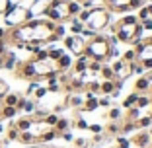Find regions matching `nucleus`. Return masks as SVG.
Segmentation results:
<instances>
[{"label": "nucleus", "instance_id": "nucleus-1", "mask_svg": "<svg viewBox=\"0 0 152 148\" xmlns=\"http://www.w3.org/2000/svg\"><path fill=\"white\" fill-rule=\"evenodd\" d=\"M111 33L119 39V43H127V45H137L142 39V26H140L137 16H123L117 23H109Z\"/></svg>", "mask_w": 152, "mask_h": 148}, {"label": "nucleus", "instance_id": "nucleus-2", "mask_svg": "<svg viewBox=\"0 0 152 148\" xmlns=\"http://www.w3.org/2000/svg\"><path fill=\"white\" fill-rule=\"evenodd\" d=\"M109 51H111V45H109L107 35H94L92 39L86 41V49L84 55L90 57L92 61H99V63H105L109 61Z\"/></svg>", "mask_w": 152, "mask_h": 148}, {"label": "nucleus", "instance_id": "nucleus-3", "mask_svg": "<svg viewBox=\"0 0 152 148\" xmlns=\"http://www.w3.org/2000/svg\"><path fill=\"white\" fill-rule=\"evenodd\" d=\"M109 23H111V12H109L105 6H102V8H90L88 10V18L84 20V27H88V29H92V31L99 33L103 31V29H107Z\"/></svg>", "mask_w": 152, "mask_h": 148}, {"label": "nucleus", "instance_id": "nucleus-4", "mask_svg": "<svg viewBox=\"0 0 152 148\" xmlns=\"http://www.w3.org/2000/svg\"><path fill=\"white\" fill-rule=\"evenodd\" d=\"M43 18L51 20L55 23H64L72 18L70 16V0H49Z\"/></svg>", "mask_w": 152, "mask_h": 148}, {"label": "nucleus", "instance_id": "nucleus-5", "mask_svg": "<svg viewBox=\"0 0 152 148\" xmlns=\"http://www.w3.org/2000/svg\"><path fill=\"white\" fill-rule=\"evenodd\" d=\"M2 18H4L6 27L10 29V27H18V26H22V23L33 20V16H31V12L27 8H23V6H10V10Z\"/></svg>", "mask_w": 152, "mask_h": 148}, {"label": "nucleus", "instance_id": "nucleus-6", "mask_svg": "<svg viewBox=\"0 0 152 148\" xmlns=\"http://www.w3.org/2000/svg\"><path fill=\"white\" fill-rule=\"evenodd\" d=\"M64 41V47H66L68 51H70L72 55H76V57H80V55H84V49H86V41L82 39L80 35H64L63 37Z\"/></svg>", "mask_w": 152, "mask_h": 148}, {"label": "nucleus", "instance_id": "nucleus-7", "mask_svg": "<svg viewBox=\"0 0 152 148\" xmlns=\"http://www.w3.org/2000/svg\"><path fill=\"white\" fill-rule=\"evenodd\" d=\"M133 144H134V146H139V148H146L148 144H150V133L144 131V129H140L139 135L133 136Z\"/></svg>", "mask_w": 152, "mask_h": 148}, {"label": "nucleus", "instance_id": "nucleus-8", "mask_svg": "<svg viewBox=\"0 0 152 148\" xmlns=\"http://www.w3.org/2000/svg\"><path fill=\"white\" fill-rule=\"evenodd\" d=\"M90 61H92L90 57H86V55H80V57L76 58V63L72 64V70H74V74H82V72H86V70H88Z\"/></svg>", "mask_w": 152, "mask_h": 148}, {"label": "nucleus", "instance_id": "nucleus-9", "mask_svg": "<svg viewBox=\"0 0 152 148\" xmlns=\"http://www.w3.org/2000/svg\"><path fill=\"white\" fill-rule=\"evenodd\" d=\"M72 64H74V61H72L70 53H64L63 57L57 61V68H58V72H68V70L72 68Z\"/></svg>", "mask_w": 152, "mask_h": 148}, {"label": "nucleus", "instance_id": "nucleus-10", "mask_svg": "<svg viewBox=\"0 0 152 148\" xmlns=\"http://www.w3.org/2000/svg\"><path fill=\"white\" fill-rule=\"evenodd\" d=\"M150 76H140L139 80H137V84H134V92L137 94H148V86H150Z\"/></svg>", "mask_w": 152, "mask_h": 148}, {"label": "nucleus", "instance_id": "nucleus-11", "mask_svg": "<svg viewBox=\"0 0 152 148\" xmlns=\"http://www.w3.org/2000/svg\"><path fill=\"white\" fill-rule=\"evenodd\" d=\"M31 123H33V119L29 115H26V117H22V119H18V121H14V127L22 133V131H29V127H31Z\"/></svg>", "mask_w": 152, "mask_h": 148}, {"label": "nucleus", "instance_id": "nucleus-12", "mask_svg": "<svg viewBox=\"0 0 152 148\" xmlns=\"http://www.w3.org/2000/svg\"><path fill=\"white\" fill-rule=\"evenodd\" d=\"M139 22H144V20H152V2L150 4H144L142 8H139Z\"/></svg>", "mask_w": 152, "mask_h": 148}, {"label": "nucleus", "instance_id": "nucleus-13", "mask_svg": "<svg viewBox=\"0 0 152 148\" xmlns=\"http://www.w3.org/2000/svg\"><path fill=\"white\" fill-rule=\"evenodd\" d=\"M16 115H18V109L12 107V105H2L0 107V117L2 119H14Z\"/></svg>", "mask_w": 152, "mask_h": 148}, {"label": "nucleus", "instance_id": "nucleus-14", "mask_svg": "<svg viewBox=\"0 0 152 148\" xmlns=\"http://www.w3.org/2000/svg\"><path fill=\"white\" fill-rule=\"evenodd\" d=\"M47 53H49V58H51V61H55V63H57L58 58L66 53V51H64L63 47H57V49H55V47H47Z\"/></svg>", "mask_w": 152, "mask_h": 148}, {"label": "nucleus", "instance_id": "nucleus-15", "mask_svg": "<svg viewBox=\"0 0 152 148\" xmlns=\"http://www.w3.org/2000/svg\"><path fill=\"white\" fill-rule=\"evenodd\" d=\"M53 129L57 131L58 135H61V133H64V131H68V129H70V121H68V119H64V117H58L57 125H55Z\"/></svg>", "mask_w": 152, "mask_h": 148}, {"label": "nucleus", "instance_id": "nucleus-16", "mask_svg": "<svg viewBox=\"0 0 152 148\" xmlns=\"http://www.w3.org/2000/svg\"><path fill=\"white\" fill-rule=\"evenodd\" d=\"M20 96L18 94H12V92H6V96L2 98V105H12V107H16V103H18Z\"/></svg>", "mask_w": 152, "mask_h": 148}, {"label": "nucleus", "instance_id": "nucleus-17", "mask_svg": "<svg viewBox=\"0 0 152 148\" xmlns=\"http://www.w3.org/2000/svg\"><path fill=\"white\" fill-rule=\"evenodd\" d=\"M99 107L98 103V98H90V99H84V105H82V111H96Z\"/></svg>", "mask_w": 152, "mask_h": 148}, {"label": "nucleus", "instance_id": "nucleus-18", "mask_svg": "<svg viewBox=\"0 0 152 148\" xmlns=\"http://www.w3.org/2000/svg\"><path fill=\"white\" fill-rule=\"evenodd\" d=\"M99 74H102L103 80H115V74H113L111 66H109V64H105V63L102 64V70H99Z\"/></svg>", "mask_w": 152, "mask_h": 148}, {"label": "nucleus", "instance_id": "nucleus-19", "mask_svg": "<svg viewBox=\"0 0 152 148\" xmlns=\"http://www.w3.org/2000/svg\"><path fill=\"white\" fill-rule=\"evenodd\" d=\"M35 107H37V101H35V99H29V98H26V101H23V107H22V111H26L27 115H31V113L35 111Z\"/></svg>", "mask_w": 152, "mask_h": 148}, {"label": "nucleus", "instance_id": "nucleus-20", "mask_svg": "<svg viewBox=\"0 0 152 148\" xmlns=\"http://www.w3.org/2000/svg\"><path fill=\"white\" fill-rule=\"evenodd\" d=\"M139 96H140V94H137V92H134V94H129V96L125 98V101H123V107H125V109L134 107V105H137V99H139Z\"/></svg>", "mask_w": 152, "mask_h": 148}, {"label": "nucleus", "instance_id": "nucleus-21", "mask_svg": "<svg viewBox=\"0 0 152 148\" xmlns=\"http://www.w3.org/2000/svg\"><path fill=\"white\" fill-rule=\"evenodd\" d=\"M47 94H49V92H47V88H45V86H37L35 92H33V99H35V101H39V99H43Z\"/></svg>", "mask_w": 152, "mask_h": 148}, {"label": "nucleus", "instance_id": "nucleus-22", "mask_svg": "<svg viewBox=\"0 0 152 148\" xmlns=\"http://www.w3.org/2000/svg\"><path fill=\"white\" fill-rule=\"evenodd\" d=\"M134 125H137V129H146V127H150V125H152V115H148V117H140V119L134 123Z\"/></svg>", "mask_w": 152, "mask_h": 148}, {"label": "nucleus", "instance_id": "nucleus-23", "mask_svg": "<svg viewBox=\"0 0 152 148\" xmlns=\"http://www.w3.org/2000/svg\"><path fill=\"white\" fill-rule=\"evenodd\" d=\"M105 131H107L109 135H119V133H121V125H119L117 121H111V123L107 125V129H105Z\"/></svg>", "mask_w": 152, "mask_h": 148}, {"label": "nucleus", "instance_id": "nucleus-24", "mask_svg": "<svg viewBox=\"0 0 152 148\" xmlns=\"http://www.w3.org/2000/svg\"><path fill=\"white\" fill-rule=\"evenodd\" d=\"M43 121L47 123L49 127H55V125H57V121H58V115H57V113H53V111H51V113H47V117H45Z\"/></svg>", "mask_w": 152, "mask_h": 148}, {"label": "nucleus", "instance_id": "nucleus-25", "mask_svg": "<svg viewBox=\"0 0 152 148\" xmlns=\"http://www.w3.org/2000/svg\"><path fill=\"white\" fill-rule=\"evenodd\" d=\"M123 61H125V63H133V61H137V53H134V49L125 51V55H123Z\"/></svg>", "mask_w": 152, "mask_h": 148}, {"label": "nucleus", "instance_id": "nucleus-26", "mask_svg": "<svg viewBox=\"0 0 152 148\" xmlns=\"http://www.w3.org/2000/svg\"><path fill=\"white\" fill-rule=\"evenodd\" d=\"M131 146V140L127 136H117V148H129Z\"/></svg>", "mask_w": 152, "mask_h": 148}, {"label": "nucleus", "instance_id": "nucleus-27", "mask_svg": "<svg viewBox=\"0 0 152 148\" xmlns=\"http://www.w3.org/2000/svg\"><path fill=\"white\" fill-rule=\"evenodd\" d=\"M107 115H109V119H111V121H119V119H121V111H119L117 107L109 109V113H107Z\"/></svg>", "mask_w": 152, "mask_h": 148}, {"label": "nucleus", "instance_id": "nucleus-28", "mask_svg": "<svg viewBox=\"0 0 152 148\" xmlns=\"http://www.w3.org/2000/svg\"><path fill=\"white\" fill-rule=\"evenodd\" d=\"M10 6L12 4H10L8 0H0V16H4V14L10 10Z\"/></svg>", "mask_w": 152, "mask_h": 148}, {"label": "nucleus", "instance_id": "nucleus-29", "mask_svg": "<svg viewBox=\"0 0 152 148\" xmlns=\"http://www.w3.org/2000/svg\"><path fill=\"white\" fill-rule=\"evenodd\" d=\"M98 103H99V107H109V105H111V99H109V96H105V98H98Z\"/></svg>", "mask_w": 152, "mask_h": 148}, {"label": "nucleus", "instance_id": "nucleus-30", "mask_svg": "<svg viewBox=\"0 0 152 148\" xmlns=\"http://www.w3.org/2000/svg\"><path fill=\"white\" fill-rule=\"evenodd\" d=\"M61 139L64 140V142H72V140H74V136H72V133H68V131H64V133H61Z\"/></svg>", "mask_w": 152, "mask_h": 148}, {"label": "nucleus", "instance_id": "nucleus-31", "mask_svg": "<svg viewBox=\"0 0 152 148\" xmlns=\"http://www.w3.org/2000/svg\"><path fill=\"white\" fill-rule=\"evenodd\" d=\"M88 129L94 133V135H99V133H103V127L102 125H88Z\"/></svg>", "mask_w": 152, "mask_h": 148}, {"label": "nucleus", "instance_id": "nucleus-32", "mask_svg": "<svg viewBox=\"0 0 152 148\" xmlns=\"http://www.w3.org/2000/svg\"><path fill=\"white\" fill-rule=\"evenodd\" d=\"M76 127H78V129H82V131H84V129H88V123H86L84 119H82V117L78 115V119H76Z\"/></svg>", "mask_w": 152, "mask_h": 148}, {"label": "nucleus", "instance_id": "nucleus-33", "mask_svg": "<svg viewBox=\"0 0 152 148\" xmlns=\"http://www.w3.org/2000/svg\"><path fill=\"white\" fill-rule=\"evenodd\" d=\"M8 37V27H0V41H6Z\"/></svg>", "mask_w": 152, "mask_h": 148}, {"label": "nucleus", "instance_id": "nucleus-34", "mask_svg": "<svg viewBox=\"0 0 152 148\" xmlns=\"http://www.w3.org/2000/svg\"><path fill=\"white\" fill-rule=\"evenodd\" d=\"M102 140H103V133H99V135H94V140H92V142L98 144V142H102Z\"/></svg>", "mask_w": 152, "mask_h": 148}, {"label": "nucleus", "instance_id": "nucleus-35", "mask_svg": "<svg viewBox=\"0 0 152 148\" xmlns=\"http://www.w3.org/2000/svg\"><path fill=\"white\" fill-rule=\"evenodd\" d=\"M8 2H10L12 6H20V4H22V0H8Z\"/></svg>", "mask_w": 152, "mask_h": 148}, {"label": "nucleus", "instance_id": "nucleus-36", "mask_svg": "<svg viewBox=\"0 0 152 148\" xmlns=\"http://www.w3.org/2000/svg\"><path fill=\"white\" fill-rule=\"evenodd\" d=\"M2 63H4V57H2V55H0V68H2Z\"/></svg>", "mask_w": 152, "mask_h": 148}, {"label": "nucleus", "instance_id": "nucleus-37", "mask_svg": "<svg viewBox=\"0 0 152 148\" xmlns=\"http://www.w3.org/2000/svg\"><path fill=\"white\" fill-rule=\"evenodd\" d=\"M148 92H150V94H152V82H150V86H148Z\"/></svg>", "mask_w": 152, "mask_h": 148}, {"label": "nucleus", "instance_id": "nucleus-38", "mask_svg": "<svg viewBox=\"0 0 152 148\" xmlns=\"http://www.w3.org/2000/svg\"><path fill=\"white\" fill-rule=\"evenodd\" d=\"M76 2H80V4H82V2H86V0H76Z\"/></svg>", "mask_w": 152, "mask_h": 148}, {"label": "nucleus", "instance_id": "nucleus-39", "mask_svg": "<svg viewBox=\"0 0 152 148\" xmlns=\"http://www.w3.org/2000/svg\"><path fill=\"white\" fill-rule=\"evenodd\" d=\"M0 123H2V117H0Z\"/></svg>", "mask_w": 152, "mask_h": 148}, {"label": "nucleus", "instance_id": "nucleus-40", "mask_svg": "<svg viewBox=\"0 0 152 148\" xmlns=\"http://www.w3.org/2000/svg\"><path fill=\"white\" fill-rule=\"evenodd\" d=\"M113 148H117V146H113Z\"/></svg>", "mask_w": 152, "mask_h": 148}]
</instances>
